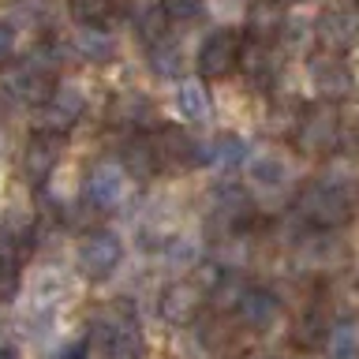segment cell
I'll list each match as a JSON object with an SVG mask.
<instances>
[{"instance_id": "5", "label": "cell", "mask_w": 359, "mask_h": 359, "mask_svg": "<svg viewBox=\"0 0 359 359\" xmlns=\"http://www.w3.org/2000/svg\"><path fill=\"white\" fill-rule=\"evenodd\" d=\"M120 255H123V247L112 232H90L86 240L79 243V269H83L86 277L101 280L120 266Z\"/></svg>"}, {"instance_id": "21", "label": "cell", "mask_w": 359, "mask_h": 359, "mask_svg": "<svg viewBox=\"0 0 359 359\" xmlns=\"http://www.w3.org/2000/svg\"><path fill=\"white\" fill-rule=\"evenodd\" d=\"M150 67H154V75H161V79H176L184 72V53H180V45L157 38L154 49H150Z\"/></svg>"}, {"instance_id": "30", "label": "cell", "mask_w": 359, "mask_h": 359, "mask_svg": "<svg viewBox=\"0 0 359 359\" xmlns=\"http://www.w3.org/2000/svg\"><path fill=\"white\" fill-rule=\"evenodd\" d=\"M8 53H11V30L4 27V22H0V60H4Z\"/></svg>"}, {"instance_id": "13", "label": "cell", "mask_w": 359, "mask_h": 359, "mask_svg": "<svg viewBox=\"0 0 359 359\" xmlns=\"http://www.w3.org/2000/svg\"><path fill=\"white\" fill-rule=\"evenodd\" d=\"M101 344L112 359H139L142 355V333L135 330V322L116 318L109 325H101Z\"/></svg>"}, {"instance_id": "9", "label": "cell", "mask_w": 359, "mask_h": 359, "mask_svg": "<svg viewBox=\"0 0 359 359\" xmlns=\"http://www.w3.org/2000/svg\"><path fill=\"white\" fill-rule=\"evenodd\" d=\"M79 112H83V97L75 94V86H64L60 94L45 97V105L38 109V128L49 135H60L79 120Z\"/></svg>"}, {"instance_id": "23", "label": "cell", "mask_w": 359, "mask_h": 359, "mask_svg": "<svg viewBox=\"0 0 359 359\" xmlns=\"http://www.w3.org/2000/svg\"><path fill=\"white\" fill-rule=\"evenodd\" d=\"M8 94L19 97V101L45 97V75L38 72V67H19V72L8 75Z\"/></svg>"}, {"instance_id": "14", "label": "cell", "mask_w": 359, "mask_h": 359, "mask_svg": "<svg viewBox=\"0 0 359 359\" xmlns=\"http://www.w3.org/2000/svg\"><path fill=\"white\" fill-rule=\"evenodd\" d=\"M240 67L243 75L251 79L255 86H273V75H277V60L269 53L266 41H243V53H240Z\"/></svg>"}, {"instance_id": "28", "label": "cell", "mask_w": 359, "mask_h": 359, "mask_svg": "<svg viewBox=\"0 0 359 359\" xmlns=\"http://www.w3.org/2000/svg\"><path fill=\"white\" fill-rule=\"evenodd\" d=\"M195 258H198V247L191 243L187 236H176V240L165 243V262L172 269H191V266H195Z\"/></svg>"}, {"instance_id": "15", "label": "cell", "mask_w": 359, "mask_h": 359, "mask_svg": "<svg viewBox=\"0 0 359 359\" xmlns=\"http://www.w3.org/2000/svg\"><path fill=\"white\" fill-rule=\"evenodd\" d=\"M56 165H60V135L41 131L38 139H34V146L27 150V176L34 184H41L45 176H53Z\"/></svg>"}, {"instance_id": "26", "label": "cell", "mask_w": 359, "mask_h": 359, "mask_svg": "<svg viewBox=\"0 0 359 359\" xmlns=\"http://www.w3.org/2000/svg\"><path fill=\"white\" fill-rule=\"evenodd\" d=\"M116 116H123V123H135V128H150L154 123V105L146 97H123L116 105Z\"/></svg>"}, {"instance_id": "11", "label": "cell", "mask_w": 359, "mask_h": 359, "mask_svg": "<svg viewBox=\"0 0 359 359\" xmlns=\"http://www.w3.org/2000/svg\"><path fill=\"white\" fill-rule=\"evenodd\" d=\"M236 314L243 318L247 330H269L280 314V303L269 288H247L240 303H236Z\"/></svg>"}, {"instance_id": "1", "label": "cell", "mask_w": 359, "mask_h": 359, "mask_svg": "<svg viewBox=\"0 0 359 359\" xmlns=\"http://www.w3.org/2000/svg\"><path fill=\"white\" fill-rule=\"evenodd\" d=\"M296 213L314 229H337L352 217V195L337 180H311L296 195Z\"/></svg>"}, {"instance_id": "3", "label": "cell", "mask_w": 359, "mask_h": 359, "mask_svg": "<svg viewBox=\"0 0 359 359\" xmlns=\"http://www.w3.org/2000/svg\"><path fill=\"white\" fill-rule=\"evenodd\" d=\"M337 139H341V120H337V112L333 109H307V112H299V120H296V142H299V150L303 154H330Z\"/></svg>"}, {"instance_id": "29", "label": "cell", "mask_w": 359, "mask_h": 359, "mask_svg": "<svg viewBox=\"0 0 359 359\" xmlns=\"http://www.w3.org/2000/svg\"><path fill=\"white\" fill-rule=\"evenodd\" d=\"M161 15L165 22H195L202 15V0H161Z\"/></svg>"}, {"instance_id": "6", "label": "cell", "mask_w": 359, "mask_h": 359, "mask_svg": "<svg viewBox=\"0 0 359 359\" xmlns=\"http://www.w3.org/2000/svg\"><path fill=\"white\" fill-rule=\"evenodd\" d=\"M318 38H322V45L333 56L355 49V45H359V8H348L344 4V8L325 11L322 22H318Z\"/></svg>"}, {"instance_id": "2", "label": "cell", "mask_w": 359, "mask_h": 359, "mask_svg": "<svg viewBox=\"0 0 359 359\" xmlns=\"http://www.w3.org/2000/svg\"><path fill=\"white\" fill-rule=\"evenodd\" d=\"M243 53V34L240 30H210V38L198 45V72L206 79H224L232 67H240Z\"/></svg>"}, {"instance_id": "7", "label": "cell", "mask_w": 359, "mask_h": 359, "mask_svg": "<svg viewBox=\"0 0 359 359\" xmlns=\"http://www.w3.org/2000/svg\"><path fill=\"white\" fill-rule=\"evenodd\" d=\"M123 172H128L131 180H150L165 168V154L161 146H157V135L150 139V135H135V139H128V146H123Z\"/></svg>"}, {"instance_id": "32", "label": "cell", "mask_w": 359, "mask_h": 359, "mask_svg": "<svg viewBox=\"0 0 359 359\" xmlns=\"http://www.w3.org/2000/svg\"><path fill=\"white\" fill-rule=\"evenodd\" d=\"M83 355H86V352H83V348H72V352H67L64 359H83Z\"/></svg>"}, {"instance_id": "27", "label": "cell", "mask_w": 359, "mask_h": 359, "mask_svg": "<svg viewBox=\"0 0 359 359\" xmlns=\"http://www.w3.org/2000/svg\"><path fill=\"white\" fill-rule=\"evenodd\" d=\"M243 292H247V285L240 280V273H221L217 280H213V292H210V296L217 299V307H236Z\"/></svg>"}, {"instance_id": "12", "label": "cell", "mask_w": 359, "mask_h": 359, "mask_svg": "<svg viewBox=\"0 0 359 359\" xmlns=\"http://www.w3.org/2000/svg\"><path fill=\"white\" fill-rule=\"evenodd\" d=\"M202 311V292L191 285V280H180V285H168L161 296V314L172 325H187L195 322Z\"/></svg>"}, {"instance_id": "18", "label": "cell", "mask_w": 359, "mask_h": 359, "mask_svg": "<svg viewBox=\"0 0 359 359\" xmlns=\"http://www.w3.org/2000/svg\"><path fill=\"white\" fill-rule=\"evenodd\" d=\"M198 157H202V161H210V165H221V168H236L240 161H247V139H240V135H232V131H224V135H217V139H213Z\"/></svg>"}, {"instance_id": "16", "label": "cell", "mask_w": 359, "mask_h": 359, "mask_svg": "<svg viewBox=\"0 0 359 359\" xmlns=\"http://www.w3.org/2000/svg\"><path fill=\"white\" fill-rule=\"evenodd\" d=\"M172 105L180 112V120L187 123H202L210 116V90L202 83H180L176 94H172Z\"/></svg>"}, {"instance_id": "19", "label": "cell", "mask_w": 359, "mask_h": 359, "mask_svg": "<svg viewBox=\"0 0 359 359\" xmlns=\"http://www.w3.org/2000/svg\"><path fill=\"white\" fill-rule=\"evenodd\" d=\"M247 176H251L258 187H280V184L288 180V161H285V157H280L277 150H266V154L251 157V165H247Z\"/></svg>"}, {"instance_id": "17", "label": "cell", "mask_w": 359, "mask_h": 359, "mask_svg": "<svg viewBox=\"0 0 359 359\" xmlns=\"http://www.w3.org/2000/svg\"><path fill=\"white\" fill-rule=\"evenodd\" d=\"M285 27V8L277 0H255L251 11H247V30L255 34V41H266Z\"/></svg>"}, {"instance_id": "33", "label": "cell", "mask_w": 359, "mask_h": 359, "mask_svg": "<svg viewBox=\"0 0 359 359\" xmlns=\"http://www.w3.org/2000/svg\"><path fill=\"white\" fill-rule=\"evenodd\" d=\"M277 4H280V8H288V4H299V0H277Z\"/></svg>"}, {"instance_id": "10", "label": "cell", "mask_w": 359, "mask_h": 359, "mask_svg": "<svg viewBox=\"0 0 359 359\" xmlns=\"http://www.w3.org/2000/svg\"><path fill=\"white\" fill-rule=\"evenodd\" d=\"M311 83L322 97H344L352 90V72L341 56H314L311 60Z\"/></svg>"}, {"instance_id": "22", "label": "cell", "mask_w": 359, "mask_h": 359, "mask_svg": "<svg viewBox=\"0 0 359 359\" xmlns=\"http://www.w3.org/2000/svg\"><path fill=\"white\" fill-rule=\"evenodd\" d=\"M325 348H330V359H359V330L352 322L333 325L325 337Z\"/></svg>"}, {"instance_id": "8", "label": "cell", "mask_w": 359, "mask_h": 359, "mask_svg": "<svg viewBox=\"0 0 359 359\" xmlns=\"http://www.w3.org/2000/svg\"><path fill=\"white\" fill-rule=\"evenodd\" d=\"M213 217H217L224 229H243L247 221L255 217V202L247 195V187L240 184H221L213 191Z\"/></svg>"}, {"instance_id": "31", "label": "cell", "mask_w": 359, "mask_h": 359, "mask_svg": "<svg viewBox=\"0 0 359 359\" xmlns=\"http://www.w3.org/2000/svg\"><path fill=\"white\" fill-rule=\"evenodd\" d=\"M348 146H352V154H355V157H359V128H355V131H352V135H348Z\"/></svg>"}, {"instance_id": "24", "label": "cell", "mask_w": 359, "mask_h": 359, "mask_svg": "<svg viewBox=\"0 0 359 359\" xmlns=\"http://www.w3.org/2000/svg\"><path fill=\"white\" fill-rule=\"evenodd\" d=\"M325 337H330V314L325 311H307L299 318V330H296V341L303 344V348H318V344H325Z\"/></svg>"}, {"instance_id": "25", "label": "cell", "mask_w": 359, "mask_h": 359, "mask_svg": "<svg viewBox=\"0 0 359 359\" xmlns=\"http://www.w3.org/2000/svg\"><path fill=\"white\" fill-rule=\"evenodd\" d=\"M72 11L83 27H105L116 15V0H72Z\"/></svg>"}, {"instance_id": "34", "label": "cell", "mask_w": 359, "mask_h": 359, "mask_svg": "<svg viewBox=\"0 0 359 359\" xmlns=\"http://www.w3.org/2000/svg\"><path fill=\"white\" fill-rule=\"evenodd\" d=\"M269 359H277V355H269Z\"/></svg>"}, {"instance_id": "20", "label": "cell", "mask_w": 359, "mask_h": 359, "mask_svg": "<svg viewBox=\"0 0 359 359\" xmlns=\"http://www.w3.org/2000/svg\"><path fill=\"white\" fill-rule=\"evenodd\" d=\"M75 53L86 56L90 64H109L112 53H116V41H112L101 27H83L75 34Z\"/></svg>"}, {"instance_id": "4", "label": "cell", "mask_w": 359, "mask_h": 359, "mask_svg": "<svg viewBox=\"0 0 359 359\" xmlns=\"http://www.w3.org/2000/svg\"><path fill=\"white\" fill-rule=\"evenodd\" d=\"M128 195V172L116 161H97L86 176V202L94 210H116Z\"/></svg>"}]
</instances>
